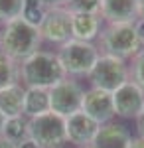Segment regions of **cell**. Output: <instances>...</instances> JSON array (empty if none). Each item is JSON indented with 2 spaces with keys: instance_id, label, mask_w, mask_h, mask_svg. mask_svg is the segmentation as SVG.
I'll return each instance as SVG.
<instances>
[{
  "instance_id": "obj_30",
  "label": "cell",
  "mask_w": 144,
  "mask_h": 148,
  "mask_svg": "<svg viewBox=\"0 0 144 148\" xmlns=\"http://www.w3.org/2000/svg\"><path fill=\"white\" fill-rule=\"evenodd\" d=\"M4 123H6V116L0 113V136H2V128H4Z\"/></svg>"
},
{
  "instance_id": "obj_8",
  "label": "cell",
  "mask_w": 144,
  "mask_h": 148,
  "mask_svg": "<svg viewBox=\"0 0 144 148\" xmlns=\"http://www.w3.org/2000/svg\"><path fill=\"white\" fill-rule=\"evenodd\" d=\"M112 105L115 114L124 119H138L144 111V89L128 79L112 93Z\"/></svg>"
},
{
  "instance_id": "obj_18",
  "label": "cell",
  "mask_w": 144,
  "mask_h": 148,
  "mask_svg": "<svg viewBox=\"0 0 144 148\" xmlns=\"http://www.w3.org/2000/svg\"><path fill=\"white\" fill-rule=\"evenodd\" d=\"M45 14H47V8H45V4L42 0H24L22 16H20V18H22L24 22H28L30 26H34V28L40 30Z\"/></svg>"
},
{
  "instance_id": "obj_7",
  "label": "cell",
  "mask_w": 144,
  "mask_h": 148,
  "mask_svg": "<svg viewBox=\"0 0 144 148\" xmlns=\"http://www.w3.org/2000/svg\"><path fill=\"white\" fill-rule=\"evenodd\" d=\"M83 89L77 81L61 79L53 87H49V111L59 114V116H69V114L81 111V103H83Z\"/></svg>"
},
{
  "instance_id": "obj_31",
  "label": "cell",
  "mask_w": 144,
  "mask_h": 148,
  "mask_svg": "<svg viewBox=\"0 0 144 148\" xmlns=\"http://www.w3.org/2000/svg\"><path fill=\"white\" fill-rule=\"evenodd\" d=\"M85 148H91V146H85Z\"/></svg>"
},
{
  "instance_id": "obj_10",
  "label": "cell",
  "mask_w": 144,
  "mask_h": 148,
  "mask_svg": "<svg viewBox=\"0 0 144 148\" xmlns=\"http://www.w3.org/2000/svg\"><path fill=\"white\" fill-rule=\"evenodd\" d=\"M81 111L87 114L89 119H93L97 125H107L115 116L112 93H107V91H101V89L91 87L89 91L83 93Z\"/></svg>"
},
{
  "instance_id": "obj_29",
  "label": "cell",
  "mask_w": 144,
  "mask_h": 148,
  "mask_svg": "<svg viewBox=\"0 0 144 148\" xmlns=\"http://www.w3.org/2000/svg\"><path fill=\"white\" fill-rule=\"evenodd\" d=\"M138 18L144 20V0H138Z\"/></svg>"
},
{
  "instance_id": "obj_25",
  "label": "cell",
  "mask_w": 144,
  "mask_h": 148,
  "mask_svg": "<svg viewBox=\"0 0 144 148\" xmlns=\"http://www.w3.org/2000/svg\"><path fill=\"white\" fill-rule=\"evenodd\" d=\"M18 148H40L34 140H30V138H26V140H22L20 144H18Z\"/></svg>"
},
{
  "instance_id": "obj_28",
  "label": "cell",
  "mask_w": 144,
  "mask_h": 148,
  "mask_svg": "<svg viewBox=\"0 0 144 148\" xmlns=\"http://www.w3.org/2000/svg\"><path fill=\"white\" fill-rule=\"evenodd\" d=\"M0 148H18V144H14L10 140H6L4 136H0Z\"/></svg>"
},
{
  "instance_id": "obj_17",
  "label": "cell",
  "mask_w": 144,
  "mask_h": 148,
  "mask_svg": "<svg viewBox=\"0 0 144 148\" xmlns=\"http://www.w3.org/2000/svg\"><path fill=\"white\" fill-rule=\"evenodd\" d=\"M2 136L14 144H20L22 140L28 138V119L24 114L14 116V119H6L4 128H2Z\"/></svg>"
},
{
  "instance_id": "obj_1",
  "label": "cell",
  "mask_w": 144,
  "mask_h": 148,
  "mask_svg": "<svg viewBox=\"0 0 144 148\" xmlns=\"http://www.w3.org/2000/svg\"><path fill=\"white\" fill-rule=\"evenodd\" d=\"M40 44H42V34L38 28L30 26L24 22L22 18H16L8 22L2 32H0V49L2 53L14 59V61H24L26 57L32 53L40 51Z\"/></svg>"
},
{
  "instance_id": "obj_16",
  "label": "cell",
  "mask_w": 144,
  "mask_h": 148,
  "mask_svg": "<svg viewBox=\"0 0 144 148\" xmlns=\"http://www.w3.org/2000/svg\"><path fill=\"white\" fill-rule=\"evenodd\" d=\"M49 113V89L26 87L24 93V116L34 119L38 114Z\"/></svg>"
},
{
  "instance_id": "obj_20",
  "label": "cell",
  "mask_w": 144,
  "mask_h": 148,
  "mask_svg": "<svg viewBox=\"0 0 144 148\" xmlns=\"http://www.w3.org/2000/svg\"><path fill=\"white\" fill-rule=\"evenodd\" d=\"M24 0H0V24H6L22 16Z\"/></svg>"
},
{
  "instance_id": "obj_22",
  "label": "cell",
  "mask_w": 144,
  "mask_h": 148,
  "mask_svg": "<svg viewBox=\"0 0 144 148\" xmlns=\"http://www.w3.org/2000/svg\"><path fill=\"white\" fill-rule=\"evenodd\" d=\"M128 73H130V79H132L138 87L144 89V47L132 57V65L128 69Z\"/></svg>"
},
{
  "instance_id": "obj_12",
  "label": "cell",
  "mask_w": 144,
  "mask_h": 148,
  "mask_svg": "<svg viewBox=\"0 0 144 148\" xmlns=\"http://www.w3.org/2000/svg\"><path fill=\"white\" fill-rule=\"evenodd\" d=\"M99 16L109 24H134L138 20V0H101Z\"/></svg>"
},
{
  "instance_id": "obj_6",
  "label": "cell",
  "mask_w": 144,
  "mask_h": 148,
  "mask_svg": "<svg viewBox=\"0 0 144 148\" xmlns=\"http://www.w3.org/2000/svg\"><path fill=\"white\" fill-rule=\"evenodd\" d=\"M99 56L101 53L97 46H93L91 42L73 40V38L59 47V53H57L67 75H89Z\"/></svg>"
},
{
  "instance_id": "obj_4",
  "label": "cell",
  "mask_w": 144,
  "mask_h": 148,
  "mask_svg": "<svg viewBox=\"0 0 144 148\" xmlns=\"http://www.w3.org/2000/svg\"><path fill=\"white\" fill-rule=\"evenodd\" d=\"M28 138L40 148H61L67 142L65 119L51 111L28 119Z\"/></svg>"
},
{
  "instance_id": "obj_24",
  "label": "cell",
  "mask_w": 144,
  "mask_h": 148,
  "mask_svg": "<svg viewBox=\"0 0 144 148\" xmlns=\"http://www.w3.org/2000/svg\"><path fill=\"white\" fill-rule=\"evenodd\" d=\"M42 2L45 4V8L49 10V8H63L67 0H42Z\"/></svg>"
},
{
  "instance_id": "obj_23",
  "label": "cell",
  "mask_w": 144,
  "mask_h": 148,
  "mask_svg": "<svg viewBox=\"0 0 144 148\" xmlns=\"http://www.w3.org/2000/svg\"><path fill=\"white\" fill-rule=\"evenodd\" d=\"M134 28H136L138 40H140V44H142V47H144V20H142V18H138V20L134 22Z\"/></svg>"
},
{
  "instance_id": "obj_26",
  "label": "cell",
  "mask_w": 144,
  "mask_h": 148,
  "mask_svg": "<svg viewBox=\"0 0 144 148\" xmlns=\"http://www.w3.org/2000/svg\"><path fill=\"white\" fill-rule=\"evenodd\" d=\"M128 148H144V138H132L130 140V144H128Z\"/></svg>"
},
{
  "instance_id": "obj_32",
  "label": "cell",
  "mask_w": 144,
  "mask_h": 148,
  "mask_svg": "<svg viewBox=\"0 0 144 148\" xmlns=\"http://www.w3.org/2000/svg\"><path fill=\"white\" fill-rule=\"evenodd\" d=\"M0 51H2V49H0Z\"/></svg>"
},
{
  "instance_id": "obj_5",
  "label": "cell",
  "mask_w": 144,
  "mask_h": 148,
  "mask_svg": "<svg viewBox=\"0 0 144 148\" xmlns=\"http://www.w3.org/2000/svg\"><path fill=\"white\" fill-rule=\"evenodd\" d=\"M89 79L95 89L115 93L122 83L130 79V73H128V67L122 59L101 53L95 61V65L89 71Z\"/></svg>"
},
{
  "instance_id": "obj_14",
  "label": "cell",
  "mask_w": 144,
  "mask_h": 148,
  "mask_svg": "<svg viewBox=\"0 0 144 148\" xmlns=\"http://www.w3.org/2000/svg\"><path fill=\"white\" fill-rule=\"evenodd\" d=\"M24 93H26V89L20 83H14V85L0 89V113L6 119H14V116L24 114Z\"/></svg>"
},
{
  "instance_id": "obj_13",
  "label": "cell",
  "mask_w": 144,
  "mask_h": 148,
  "mask_svg": "<svg viewBox=\"0 0 144 148\" xmlns=\"http://www.w3.org/2000/svg\"><path fill=\"white\" fill-rule=\"evenodd\" d=\"M130 132L124 128L122 125H101L97 134L91 142V148H128L130 144Z\"/></svg>"
},
{
  "instance_id": "obj_19",
  "label": "cell",
  "mask_w": 144,
  "mask_h": 148,
  "mask_svg": "<svg viewBox=\"0 0 144 148\" xmlns=\"http://www.w3.org/2000/svg\"><path fill=\"white\" fill-rule=\"evenodd\" d=\"M20 79V63L0 51V89L14 85Z\"/></svg>"
},
{
  "instance_id": "obj_9",
  "label": "cell",
  "mask_w": 144,
  "mask_h": 148,
  "mask_svg": "<svg viewBox=\"0 0 144 148\" xmlns=\"http://www.w3.org/2000/svg\"><path fill=\"white\" fill-rule=\"evenodd\" d=\"M40 34H42V40L63 46L65 42H69L73 38V34H71V12L65 8H49L42 26H40Z\"/></svg>"
},
{
  "instance_id": "obj_27",
  "label": "cell",
  "mask_w": 144,
  "mask_h": 148,
  "mask_svg": "<svg viewBox=\"0 0 144 148\" xmlns=\"http://www.w3.org/2000/svg\"><path fill=\"white\" fill-rule=\"evenodd\" d=\"M136 121H138V134H140V138H144V111Z\"/></svg>"
},
{
  "instance_id": "obj_3",
  "label": "cell",
  "mask_w": 144,
  "mask_h": 148,
  "mask_svg": "<svg viewBox=\"0 0 144 148\" xmlns=\"http://www.w3.org/2000/svg\"><path fill=\"white\" fill-rule=\"evenodd\" d=\"M99 38L103 53L119 57L122 61L126 57H134L142 49L134 24H109L103 32H99Z\"/></svg>"
},
{
  "instance_id": "obj_2",
  "label": "cell",
  "mask_w": 144,
  "mask_h": 148,
  "mask_svg": "<svg viewBox=\"0 0 144 148\" xmlns=\"http://www.w3.org/2000/svg\"><path fill=\"white\" fill-rule=\"evenodd\" d=\"M65 77L67 73L57 53L36 51L30 57H26L24 61H20V79L26 83V87L49 89Z\"/></svg>"
},
{
  "instance_id": "obj_21",
  "label": "cell",
  "mask_w": 144,
  "mask_h": 148,
  "mask_svg": "<svg viewBox=\"0 0 144 148\" xmlns=\"http://www.w3.org/2000/svg\"><path fill=\"white\" fill-rule=\"evenodd\" d=\"M63 8L71 14H99L101 0H67Z\"/></svg>"
},
{
  "instance_id": "obj_15",
  "label": "cell",
  "mask_w": 144,
  "mask_h": 148,
  "mask_svg": "<svg viewBox=\"0 0 144 148\" xmlns=\"http://www.w3.org/2000/svg\"><path fill=\"white\" fill-rule=\"evenodd\" d=\"M101 20L99 14H71V34L73 40L91 42L99 36Z\"/></svg>"
},
{
  "instance_id": "obj_11",
  "label": "cell",
  "mask_w": 144,
  "mask_h": 148,
  "mask_svg": "<svg viewBox=\"0 0 144 148\" xmlns=\"http://www.w3.org/2000/svg\"><path fill=\"white\" fill-rule=\"evenodd\" d=\"M99 126L93 119H89L83 111L65 116V132H67V140L77 144V146H91L93 138L97 134Z\"/></svg>"
}]
</instances>
